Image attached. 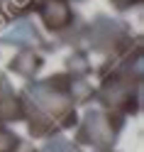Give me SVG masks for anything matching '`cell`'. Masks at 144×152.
Instances as JSON below:
<instances>
[{
    "label": "cell",
    "mask_w": 144,
    "mask_h": 152,
    "mask_svg": "<svg viewBox=\"0 0 144 152\" xmlns=\"http://www.w3.org/2000/svg\"><path fill=\"white\" fill-rule=\"evenodd\" d=\"M27 115H30V132L34 137L56 135L66 128H73L76 110L69 93L61 91L59 83H39L27 93Z\"/></svg>",
    "instance_id": "6da1fadb"
},
{
    "label": "cell",
    "mask_w": 144,
    "mask_h": 152,
    "mask_svg": "<svg viewBox=\"0 0 144 152\" xmlns=\"http://www.w3.org/2000/svg\"><path fill=\"white\" fill-rule=\"evenodd\" d=\"M120 130H122V118L117 113L90 110L78 128V142L81 145H90L100 152H108L115 145Z\"/></svg>",
    "instance_id": "7a4b0ae2"
},
{
    "label": "cell",
    "mask_w": 144,
    "mask_h": 152,
    "mask_svg": "<svg viewBox=\"0 0 144 152\" xmlns=\"http://www.w3.org/2000/svg\"><path fill=\"white\" fill-rule=\"evenodd\" d=\"M25 110L20 106V101L15 98V93L7 88V83H0V120L10 123V120H22Z\"/></svg>",
    "instance_id": "3957f363"
},
{
    "label": "cell",
    "mask_w": 144,
    "mask_h": 152,
    "mask_svg": "<svg viewBox=\"0 0 144 152\" xmlns=\"http://www.w3.org/2000/svg\"><path fill=\"white\" fill-rule=\"evenodd\" d=\"M20 137L15 135V132H10L7 128L0 125V152H17L20 150Z\"/></svg>",
    "instance_id": "277c9868"
},
{
    "label": "cell",
    "mask_w": 144,
    "mask_h": 152,
    "mask_svg": "<svg viewBox=\"0 0 144 152\" xmlns=\"http://www.w3.org/2000/svg\"><path fill=\"white\" fill-rule=\"evenodd\" d=\"M44 152H81L76 145H71L69 140H54L44 147Z\"/></svg>",
    "instance_id": "5b68a950"
}]
</instances>
